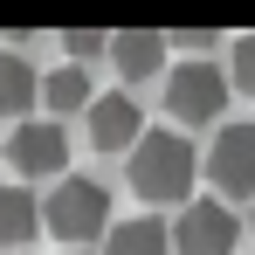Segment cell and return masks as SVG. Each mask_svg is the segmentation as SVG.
Segmentation results:
<instances>
[{"label": "cell", "instance_id": "obj_1", "mask_svg": "<svg viewBox=\"0 0 255 255\" xmlns=\"http://www.w3.org/2000/svg\"><path fill=\"white\" fill-rule=\"evenodd\" d=\"M193 172H200V159H193V145L179 131H145L131 145V186H138V200H186Z\"/></svg>", "mask_w": 255, "mask_h": 255}, {"label": "cell", "instance_id": "obj_2", "mask_svg": "<svg viewBox=\"0 0 255 255\" xmlns=\"http://www.w3.org/2000/svg\"><path fill=\"white\" fill-rule=\"evenodd\" d=\"M42 228L62 242V249H76V242H97L104 228H111V193H104V179H83V172H69L55 193L42 200Z\"/></svg>", "mask_w": 255, "mask_h": 255}, {"label": "cell", "instance_id": "obj_3", "mask_svg": "<svg viewBox=\"0 0 255 255\" xmlns=\"http://www.w3.org/2000/svg\"><path fill=\"white\" fill-rule=\"evenodd\" d=\"M166 111L179 125H214L228 111V69L221 62H179L166 76Z\"/></svg>", "mask_w": 255, "mask_h": 255}, {"label": "cell", "instance_id": "obj_4", "mask_svg": "<svg viewBox=\"0 0 255 255\" xmlns=\"http://www.w3.org/2000/svg\"><path fill=\"white\" fill-rule=\"evenodd\" d=\"M7 159H14V172H28V179H48V172L69 166V131L48 125V118H28V125L7 131Z\"/></svg>", "mask_w": 255, "mask_h": 255}, {"label": "cell", "instance_id": "obj_5", "mask_svg": "<svg viewBox=\"0 0 255 255\" xmlns=\"http://www.w3.org/2000/svg\"><path fill=\"white\" fill-rule=\"evenodd\" d=\"M207 179L221 193H255V125H228L221 138L207 145Z\"/></svg>", "mask_w": 255, "mask_h": 255}, {"label": "cell", "instance_id": "obj_6", "mask_svg": "<svg viewBox=\"0 0 255 255\" xmlns=\"http://www.w3.org/2000/svg\"><path fill=\"white\" fill-rule=\"evenodd\" d=\"M172 249L179 255H235V214L221 200H193L172 228Z\"/></svg>", "mask_w": 255, "mask_h": 255}, {"label": "cell", "instance_id": "obj_7", "mask_svg": "<svg viewBox=\"0 0 255 255\" xmlns=\"http://www.w3.org/2000/svg\"><path fill=\"white\" fill-rule=\"evenodd\" d=\"M138 138H145V118H138V104H131L125 90H111V97L90 104V145L97 152H125Z\"/></svg>", "mask_w": 255, "mask_h": 255}, {"label": "cell", "instance_id": "obj_8", "mask_svg": "<svg viewBox=\"0 0 255 255\" xmlns=\"http://www.w3.org/2000/svg\"><path fill=\"white\" fill-rule=\"evenodd\" d=\"M35 228H42V200L28 186H0V249L21 255V242H35Z\"/></svg>", "mask_w": 255, "mask_h": 255}, {"label": "cell", "instance_id": "obj_9", "mask_svg": "<svg viewBox=\"0 0 255 255\" xmlns=\"http://www.w3.org/2000/svg\"><path fill=\"white\" fill-rule=\"evenodd\" d=\"M159 55H166V35H152V28L111 35V62H118V76H125V83H145V76L159 69Z\"/></svg>", "mask_w": 255, "mask_h": 255}, {"label": "cell", "instance_id": "obj_10", "mask_svg": "<svg viewBox=\"0 0 255 255\" xmlns=\"http://www.w3.org/2000/svg\"><path fill=\"white\" fill-rule=\"evenodd\" d=\"M42 104V76H35V62L28 55H0V118H21V111H35Z\"/></svg>", "mask_w": 255, "mask_h": 255}, {"label": "cell", "instance_id": "obj_11", "mask_svg": "<svg viewBox=\"0 0 255 255\" xmlns=\"http://www.w3.org/2000/svg\"><path fill=\"white\" fill-rule=\"evenodd\" d=\"M104 255H172V228L166 221H118L104 235Z\"/></svg>", "mask_w": 255, "mask_h": 255}, {"label": "cell", "instance_id": "obj_12", "mask_svg": "<svg viewBox=\"0 0 255 255\" xmlns=\"http://www.w3.org/2000/svg\"><path fill=\"white\" fill-rule=\"evenodd\" d=\"M42 104H48V111H90V104H97V90H90L83 62H62V69H48V76H42Z\"/></svg>", "mask_w": 255, "mask_h": 255}, {"label": "cell", "instance_id": "obj_13", "mask_svg": "<svg viewBox=\"0 0 255 255\" xmlns=\"http://www.w3.org/2000/svg\"><path fill=\"white\" fill-rule=\"evenodd\" d=\"M235 90L255 97V35H235Z\"/></svg>", "mask_w": 255, "mask_h": 255}, {"label": "cell", "instance_id": "obj_14", "mask_svg": "<svg viewBox=\"0 0 255 255\" xmlns=\"http://www.w3.org/2000/svg\"><path fill=\"white\" fill-rule=\"evenodd\" d=\"M97 48H111V35H97V28H76V35H62V55H97Z\"/></svg>", "mask_w": 255, "mask_h": 255}, {"label": "cell", "instance_id": "obj_15", "mask_svg": "<svg viewBox=\"0 0 255 255\" xmlns=\"http://www.w3.org/2000/svg\"><path fill=\"white\" fill-rule=\"evenodd\" d=\"M62 255H76V249H62Z\"/></svg>", "mask_w": 255, "mask_h": 255}]
</instances>
